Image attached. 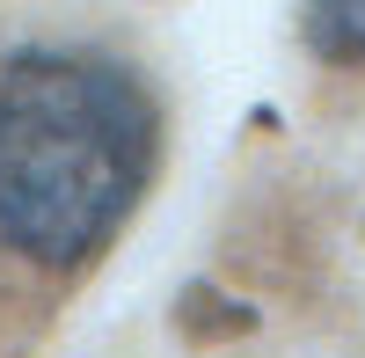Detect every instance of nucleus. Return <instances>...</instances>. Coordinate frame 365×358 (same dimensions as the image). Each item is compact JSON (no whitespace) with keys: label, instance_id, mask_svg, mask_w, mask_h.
<instances>
[{"label":"nucleus","instance_id":"obj_1","mask_svg":"<svg viewBox=\"0 0 365 358\" xmlns=\"http://www.w3.org/2000/svg\"><path fill=\"white\" fill-rule=\"evenodd\" d=\"M154 96L96 51H22L0 73V242L29 263L96 256L154 175Z\"/></svg>","mask_w":365,"mask_h":358},{"label":"nucleus","instance_id":"obj_2","mask_svg":"<svg viewBox=\"0 0 365 358\" xmlns=\"http://www.w3.org/2000/svg\"><path fill=\"white\" fill-rule=\"evenodd\" d=\"M307 44L329 66H365V0H307Z\"/></svg>","mask_w":365,"mask_h":358}]
</instances>
